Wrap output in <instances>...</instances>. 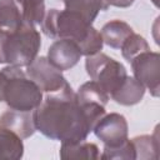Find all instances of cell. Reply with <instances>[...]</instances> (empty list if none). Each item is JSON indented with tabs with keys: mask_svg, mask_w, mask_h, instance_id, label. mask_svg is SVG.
Returning a JSON list of instances; mask_svg holds the SVG:
<instances>
[{
	"mask_svg": "<svg viewBox=\"0 0 160 160\" xmlns=\"http://www.w3.org/2000/svg\"><path fill=\"white\" fill-rule=\"evenodd\" d=\"M35 129L49 139L61 142L85 140L95 122L78 102L69 82L60 90L46 95L34 110Z\"/></svg>",
	"mask_w": 160,
	"mask_h": 160,
	"instance_id": "6da1fadb",
	"label": "cell"
},
{
	"mask_svg": "<svg viewBox=\"0 0 160 160\" xmlns=\"http://www.w3.org/2000/svg\"><path fill=\"white\" fill-rule=\"evenodd\" d=\"M41 28L49 38L74 40L85 56L95 55L102 49L101 34L75 11L50 9L44 16Z\"/></svg>",
	"mask_w": 160,
	"mask_h": 160,
	"instance_id": "7a4b0ae2",
	"label": "cell"
},
{
	"mask_svg": "<svg viewBox=\"0 0 160 160\" xmlns=\"http://www.w3.org/2000/svg\"><path fill=\"white\" fill-rule=\"evenodd\" d=\"M40 46V32L29 22H24L12 32L0 31V64L28 66L38 58Z\"/></svg>",
	"mask_w": 160,
	"mask_h": 160,
	"instance_id": "3957f363",
	"label": "cell"
},
{
	"mask_svg": "<svg viewBox=\"0 0 160 160\" xmlns=\"http://www.w3.org/2000/svg\"><path fill=\"white\" fill-rule=\"evenodd\" d=\"M1 72L5 76L4 101L10 109L31 111L41 104L42 91L20 68L9 65Z\"/></svg>",
	"mask_w": 160,
	"mask_h": 160,
	"instance_id": "277c9868",
	"label": "cell"
},
{
	"mask_svg": "<svg viewBox=\"0 0 160 160\" xmlns=\"http://www.w3.org/2000/svg\"><path fill=\"white\" fill-rule=\"evenodd\" d=\"M85 68L91 80L98 82L109 95H111L128 76L126 69L121 62L102 52L86 56Z\"/></svg>",
	"mask_w": 160,
	"mask_h": 160,
	"instance_id": "5b68a950",
	"label": "cell"
},
{
	"mask_svg": "<svg viewBox=\"0 0 160 160\" xmlns=\"http://www.w3.org/2000/svg\"><path fill=\"white\" fill-rule=\"evenodd\" d=\"M134 78L148 88L152 96H159L160 89V55L150 50L135 56L131 61Z\"/></svg>",
	"mask_w": 160,
	"mask_h": 160,
	"instance_id": "8992f818",
	"label": "cell"
},
{
	"mask_svg": "<svg viewBox=\"0 0 160 160\" xmlns=\"http://www.w3.org/2000/svg\"><path fill=\"white\" fill-rule=\"evenodd\" d=\"M26 75L45 92H55L68 84L61 71L52 66L45 56L36 58L29 64L26 66Z\"/></svg>",
	"mask_w": 160,
	"mask_h": 160,
	"instance_id": "52a82bcc",
	"label": "cell"
},
{
	"mask_svg": "<svg viewBox=\"0 0 160 160\" xmlns=\"http://www.w3.org/2000/svg\"><path fill=\"white\" fill-rule=\"evenodd\" d=\"M92 131L105 146H118L128 140L126 119L118 112L104 115L95 124Z\"/></svg>",
	"mask_w": 160,
	"mask_h": 160,
	"instance_id": "ba28073f",
	"label": "cell"
},
{
	"mask_svg": "<svg viewBox=\"0 0 160 160\" xmlns=\"http://www.w3.org/2000/svg\"><path fill=\"white\" fill-rule=\"evenodd\" d=\"M81 55L79 45L70 39H59L54 41L48 50L49 62L60 71H65L75 66Z\"/></svg>",
	"mask_w": 160,
	"mask_h": 160,
	"instance_id": "9c48e42d",
	"label": "cell"
},
{
	"mask_svg": "<svg viewBox=\"0 0 160 160\" xmlns=\"http://www.w3.org/2000/svg\"><path fill=\"white\" fill-rule=\"evenodd\" d=\"M0 125L10 129L21 139L30 138L35 132V124L30 111H19L10 109L0 116Z\"/></svg>",
	"mask_w": 160,
	"mask_h": 160,
	"instance_id": "30bf717a",
	"label": "cell"
},
{
	"mask_svg": "<svg viewBox=\"0 0 160 160\" xmlns=\"http://www.w3.org/2000/svg\"><path fill=\"white\" fill-rule=\"evenodd\" d=\"M145 94V86L132 76H126L121 85L110 95L111 99L124 106H131L141 101Z\"/></svg>",
	"mask_w": 160,
	"mask_h": 160,
	"instance_id": "8fae6325",
	"label": "cell"
},
{
	"mask_svg": "<svg viewBox=\"0 0 160 160\" xmlns=\"http://www.w3.org/2000/svg\"><path fill=\"white\" fill-rule=\"evenodd\" d=\"M132 32L131 26L122 20H111L106 22L100 31L102 41L112 49H120L122 42Z\"/></svg>",
	"mask_w": 160,
	"mask_h": 160,
	"instance_id": "7c38bea8",
	"label": "cell"
},
{
	"mask_svg": "<svg viewBox=\"0 0 160 160\" xmlns=\"http://www.w3.org/2000/svg\"><path fill=\"white\" fill-rule=\"evenodd\" d=\"M24 155L22 139L0 125V160H18Z\"/></svg>",
	"mask_w": 160,
	"mask_h": 160,
	"instance_id": "4fadbf2b",
	"label": "cell"
},
{
	"mask_svg": "<svg viewBox=\"0 0 160 160\" xmlns=\"http://www.w3.org/2000/svg\"><path fill=\"white\" fill-rule=\"evenodd\" d=\"M24 22L22 12L16 0H0V31L12 32Z\"/></svg>",
	"mask_w": 160,
	"mask_h": 160,
	"instance_id": "5bb4252c",
	"label": "cell"
},
{
	"mask_svg": "<svg viewBox=\"0 0 160 160\" xmlns=\"http://www.w3.org/2000/svg\"><path fill=\"white\" fill-rule=\"evenodd\" d=\"M99 148L92 142H86L85 140L75 142H61L60 158L62 160H95L99 159Z\"/></svg>",
	"mask_w": 160,
	"mask_h": 160,
	"instance_id": "9a60e30c",
	"label": "cell"
},
{
	"mask_svg": "<svg viewBox=\"0 0 160 160\" xmlns=\"http://www.w3.org/2000/svg\"><path fill=\"white\" fill-rule=\"evenodd\" d=\"M65 9L75 11L84 16L90 24L96 19L98 14L101 10L108 8L105 0H62Z\"/></svg>",
	"mask_w": 160,
	"mask_h": 160,
	"instance_id": "2e32d148",
	"label": "cell"
},
{
	"mask_svg": "<svg viewBox=\"0 0 160 160\" xmlns=\"http://www.w3.org/2000/svg\"><path fill=\"white\" fill-rule=\"evenodd\" d=\"M76 100L80 104H99L105 106L109 101V94L94 80L84 82L78 92H76Z\"/></svg>",
	"mask_w": 160,
	"mask_h": 160,
	"instance_id": "e0dca14e",
	"label": "cell"
},
{
	"mask_svg": "<svg viewBox=\"0 0 160 160\" xmlns=\"http://www.w3.org/2000/svg\"><path fill=\"white\" fill-rule=\"evenodd\" d=\"M136 159H158L159 140L158 132L154 135H141L131 139Z\"/></svg>",
	"mask_w": 160,
	"mask_h": 160,
	"instance_id": "ac0fdd59",
	"label": "cell"
},
{
	"mask_svg": "<svg viewBox=\"0 0 160 160\" xmlns=\"http://www.w3.org/2000/svg\"><path fill=\"white\" fill-rule=\"evenodd\" d=\"M25 22L31 25L41 24L45 16V0H16Z\"/></svg>",
	"mask_w": 160,
	"mask_h": 160,
	"instance_id": "d6986e66",
	"label": "cell"
},
{
	"mask_svg": "<svg viewBox=\"0 0 160 160\" xmlns=\"http://www.w3.org/2000/svg\"><path fill=\"white\" fill-rule=\"evenodd\" d=\"M120 50H121L122 58H124L126 61L130 62V61H131L135 56H138L139 54L150 50V46H149V44L146 42V40H145L142 36H140L139 34L132 32V34L122 42Z\"/></svg>",
	"mask_w": 160,
	"mask_h": 160,
	"instance_id": "ffe728a7",
	"label": "cell"
},
{
	"mask_svg": "<svg viewBox=\"0 0 160 160\" xmlns=\"http://www.w3.org/2000/svg\"><path fill=\"white\" fill-rule=\"evenodd\" d=\"M101 159H136L135 149L131 140H125L118 146H104Z\"/></svg>",
	"mask_w": 160,
	"mask_h": 160,
	"instance_id": "44dd1931",
	"label": "cell"
},
{
	"mask_svg": "<svg viewBox=\"0 0 160 160\" xmlns=\"http://www.w3.org/2000/svg\"><path fill=\"white\" fill-rule=\"evenodd\" d=\"M135 0H105L106 5L116 6V8H129L134 4Z\"/></svg>",
	"mask_w": 160,
	"mask_h": 160,
	"instance_id": "7402d4cb",
	"label": "cell"
},
{
	"mask_svg": "<svg viewBox=\"0 0 160 160\" xmlns=\"http://www.w3.org/2000/svg\"><path fill=\"white\" fill-rule=\"evenodd\" d=\"M4 82H5V76L0 71V101H4Z\"/></svg>",
	"mask_w": 160,
	"mask_h": 160,
	"instance_id": "603a6c76",
	"label": "cell"
},
{
	"mask_svg": "<svg viewBox=\"0 0 160 160\" xmlns=\"http://www.w3.org/2000/svg\"><path fill=\"white\" fill-rule=\"evenodd\" d=\"M151 1H152V2L155 4V6H158V5H159V2H158V0H151Z\"/></svg>",
	"mask_w": 160,
	"mask_h": 160,
	"instance_id": "cb8c5ba5",
	"label": "cell"
}]
</instances>
